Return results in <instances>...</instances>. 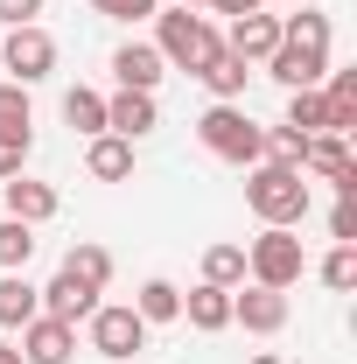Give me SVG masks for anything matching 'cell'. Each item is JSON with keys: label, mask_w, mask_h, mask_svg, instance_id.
<instances>
[{"label": "cell", "mask_w": 357, "mask_h": 364, "mask_svg": "<svg viewBox=\"0 0 357 364\" xmlns=\"http://www.w3.org/2000/svg\"><path fill=\"white\" fill-rule=\"evenodd\" d=\"M267 77L287 91H315L329 77V14L302 7V14H280V49L267 56Z\"/></svg>", "instance_id": "obj_1"}, {"label": "cell", "mask_w": 357, "mask_h": 364, "mask_svg": "<svg viewBox=\"0 0 357 364\" xmlns=\"http://www.w3.org/2000/svg\"><path fill=\"white\" fill-rule=\"evenodd\" d=\"M309 176H302V168H294V161H252V168H245V210H252V218H260V225H302V218H309Z\"/></svg>", "instance_id": "obj_2"}, {"label": "cell", "mask_w": 357, "mask_h": 364, "mask_svg": "<svg viewBox=\"0 0 357 364\" xmlns=\"http://www.w3.org/2000/svg\"><path fill=\"white\" fill-rule=\"evenodd\" d=\"M154 49H161L169 70H189V77H196V70L224 49V36L211 28V14H196V7H169V14H154Z\"/></svg>", "instance_id": "obj_3"}, {"label": "cell", "mask_w": 357, "mask_h": 364, "mask_svg": "<svg viewBox=\"0 0 357 364\" xmlns=\"http://www.w3.org/2000/svg\"><path fill=\"white\" fill-rule=\"evenodd\" d=\"M196 140L231 161V168H252V161H267V127H252L245 119V105H211L203 119H196Z\"/></svg>", "instance_id": "obj_4"}, {"label": "cell", "mask_w": 357, "mask_h": 364, "mask_svg": "<svg viewBox=\"0 0 357 364\" xmlns=\"http://www.w3.org/2000/svg\"><path fill=\"white\" fill-rule=\"evenodd\" d=\"M302 273H309V252H302V238L287 225H267L245 245V280H260V287H280V294H287Z\"/></svg>", "instance_id": "obj_5"}, {"label": "cell", "mask_w": 357, "mask_h": 364, "mask_svg": "<svg viewBox=\"0 0 357 364\" xmlns=\"http://www.w3.org/2000/svg\"><path fill=\"white\" fill-rule=\"evenodd\" d=\"M0 70H7V85H43L49 70H56V36H49L43 21L7 28V43H0Z\"/></svg>", "instance_id": "obj_6"}, {"label": "cell", "mask_w": 357, "mask_h": 364, "mask_svg": "<svg viewBox=\"0 0 357 364\" xmlns=\"http://www.w3.org/2000/svg\"><path fill=\"white\" fill-rule=\"evenodd\" d=\"M85 322H91V350H98V358L127 364L134 350H147V322H140L134 309H119V301H98Z\"/></svg>", "instance_id": "obj_7"}, {"label": "cell", "mask_w": 357, "mask_h": 364, "mask_svg": "<svg viewBox=\"0 0 357 364\" xmlns=\"http://www.w3.org/2000/svg\"><path fill=\"white\" fill-rule=\"evenodd\" d=\"M302 176H322V182H336V196H357L351 140H343V134H309V147H302Z\"/></svg>", "instance_id": "obj_8"}, {"label": "cell", "mask_w": 357, "mask_h": 364, "mask_svg": "<svg viewBox=\"0 0 357 364\" xmlns=\"http://www.w3.org/2000/svg\"><path fill=\"white\" fill-rule=\"evenodd\" d=\"M231 322H245L252 336H273V329H287V294L260 287V280H238L231 287Z\"/></svg>", "instance_id": "obj_9"}, {"label": "cell", "mask_w": 357, "mask_h": 364, "mask_svg": "<svg viewBox=\"0 0 357 364\" xmlns=\"http://www.w3.org/2000/svg\"><path fill=\"white\" fill-rule=\"evenodd\" d=\"M21 364H70L78 358V322H56V316H36L21 329Z\"/></svg>", "instance_id": "obj_10"}, {"label": "cell", "mask_w": 357, "mask_h": 364, "mask_svg": "<svg viewBox=\"0 0 357 364\" xmlns=\"http://www.w3.org/2000/svg\"><path fill=\"white\" fill-rule=\"evenodd\" d=\"M161 127V105H154V91H112L105 98V134L119 140H147Z\"/></svg>", "instance_id": "obj_11"}, {"label": "cell", "mask_w": 357, "mask_h": 364, "mask_svg": "<svg viewBox=\"0 0 357 364\" xmlns=\"http://www.w3.org/2000/svg\"><path fill=\"white\" fill-rule=\"evenodd\" d=\"M224 49H231V56H245V63H267L273 49H280V14H267V7L238 14V21H231V36H224Z\"/></svg>", "instance_id": "obj_12"}, {"label": "cell", "mask_w": 357, "mask_h": 364, "mask_svg": "<svg viewBox=\"0 0 357 364\" xmlns=\"http://www.w3.org/2000/svg\"><path fill=\"white\" fill-rule=\"evenodd\" d=\"M112 77H119V91H154L169 77V63H161L154 43H119L112 49Z\"/></svg>", "instance_id": "obj_13"}, {"label": "cell", "mask_w": 357, "mask_h": 364, "mask_svg": "<svg viewBox=\"0 0 357 364\" xmlns=\"http://www.w3.org/2000/svg\"><path fill=\"white\" fill-rule=\"evenodd\" d=\"M0 196H7V218H21V225H49L56 203H63V196H56L49 182H36V176H7Z\"/></svg>", "instance_id": "obj_14"}, {"label": "cell", "mask_w": 357, "mask_h": 364, "mask_svg": "<svg viewBox=\"0 0 357 364\" xmlns=\"http://www.w3.org/2000/svg\"><path fill=\"white\" fill-rule=\"evenodd\" d=\"M182 322H189V329H203V336L231 329V287H211V280H196V287L182 294Z\"/></svg>", "instance_id": "obj_15"}, {"label": "cell", "mask_w": 357, "mask_h": 364, "mask_svg": "<svg viewBox=\"0 0 357 364\" xmlns=\"http://www.w3.org/2000/svg\"><path fill=\"white\" fill-rule=\"evenodd\" d=\"M91 309H98V287H85V280H70V273L56 267V280L43 287V316H56V322H85Z\"/></svg>", "instance_id": "obj_16"}, {"label": "cell", "mask_w": 357, "mask_h": 364, "mask_svg": "<svg viewBox=\"0 0 357 364\" xmlns=\"http://www.w3.org/2000/svg\"><path fill=\"white\" fill-rule=\"evenodd\" d=\"M43 316V287L28 273H0V329H28Z\"/></svg>", "instance_id": "obj_17"}, {"label": "cell", "mask_w": 357, "mask_h": 364, "mask_svg": "<svg viewBox=\"0 0 357 364\" xmlns=\"http://www.w3.org/2000/svg\"><path fill=\"white\" fill-rule=\"evenodd\" d=\"M85 168H91V182H127V176H134V140H119V134H91Z\"/></svg>", "instance_id": "obj_18"}, {"label": "cell", "mask_w": 357, "mask_h": 364, "mask_svg": "<svg viewBox=\"0 0 357 364\" xmlns=\"http://www.w3.org/2000/svg\"><path fill=\"white\" fill-rule=\"evenodd\" d=\"M196 77H203V91H211L218 105H238V98H245V77H252V63H245V56H231V49H218Z\"/></svg>", "instance_id": "obj_19"}, {"label": "cell", "mask_w": 357, "mask_h": 364, "mask_svg": "<svg viewBox=\"0 0 357 364\" xmlns=\"http://www.w3.org/2000/svg\"><path fill=\"white\" fill-rule=\"evenodd\" d=\"M0 140H7V147H36V105H28V85H0Z\"/></svg>", "instance_id": "obj_20"}, {"label": "cell", "mask_w": 357, "mask_h": 364, "mask_svg": "<svg viewBox=\"0 0 357 364\" xmlns=\"http://www.w3.org/2000/svg\"><path fill=\"white\" fill-rule=\"evenodd\" d=\"M134 316L147 322V329H154V322H182V287H176V280H140Z\"/></svg>", "instance_id": "obj_21"}, {"label": "cell", "mask_w": 357, "mask_h": 364, "mask_svg": "<svg viewBox=\"0 0 357 364\" xmlns=\"http://www.w3.org/2000/svg\"><path fill=\"white\" fill-rule=\"evenodd\" d=\"M63 119H70V134H105V98H98V91L91 85H70L63 91Z\"/></svg>", "instance_id": "obj_22"}, {"label": "cell", "mask_w": 357, "mask_h": 364, "mask_svg": "<svg viewBox=\"0 0 357 364\" xmlns=\"http://www.w3.org/2000/svg\"><path fill=\"white\" fill-rule=\"evenodd\" d=\"M63 273L105 294V280H112V252H105V245H91V238H85V245H70V252H63Z\"/></svg>", "instance_id": "obj_23"}, {"label": "cell", "mask_w": 357, "mask_h": 364, "mask_svg": "<svg viewBox=\"0 0 357 364\" xmlns=\"http://www.w3.org/2000/svg\"><path fill=\"white\" fill-rule=\"evenodd\" d=\"M280 127H294V134H329V98H322V85L315 91H287V119Z\"/></svg>", "instance_id": "obj_24"}, {"label": "cell", "mask_w": 357, "mask_h": 364, "mask_svg": "<svg viewBox=\"0 0 357 364\" xmlns=\"http://www.w3.org/2000/svg\"><path fill=\"white\" fill-rule=\"evenodd\" d=\"M28 259H36V225L0 218V273H28Z\"/></svg>", "instance_id": "obj_25"}, {"label": "cell", "mask_w": 357, "mask_h": 364, "mask_svg": "<svg viewBox=\"0 0 357 364\" xmlns=\"http://www.w3.org/2000/svg\"><path fill=\"white\" fill-rule=\"evenodd\" d=\"M203 280L211 287H238L245 280V245H211L203 252Z\"/></svg>", "instance_id": "obj_26"}, {"label": "cell", "mask_w": 357, "mask_h": 364, "mask_svg": "<svg viewBox=\"0 0 357 364\" xmlns=\"http://www.w3.org/2000/svg\"><path fill=\"white\" fill-rule=\"evenodd\" d=\"M322 287H329V294H351V287H357V245H329V259H322Z\"/></svg>", "instance_id": "obj_27"}, {"label": "cell", "mask_w": 357, "mask_h": 364, "mask_svg": "<svg viewBox=\"0 0 357 364\" xmlns=\"http://www.w3.org/2000/svg\"><path fill=\"white\" fill-rule=\"evenodd\" d=\"M91 14H105V21H154L161 0H91Z\"/></svg>", "instance_id": "obj_28"}, {"label": "cell", "mask_w": 357, "mask_h": 364, "mask_svg": "<svg viewBox=\"0 0 357 364\" xmlns=\"http://www.w3.org/2000/svg\"><path fill=\"white\" fill-rule=\"evenodd\" d=\"M329 238H336V245H357V196H336V210H329Z\"/></svg>", "instance_id": "obj_29"}, {"label": "cell", "mask_w": 357, "mask_h": 364, "mask_svg": "<svg viewBox=\"0 0 357 364\" xmlns=\"http://www.w3.org/2000/svg\"><path fill=\"white\" fill-rule=\"evenodd\" d=\"M36 14H43V0H0V21H7V28H28Z\"/></svg>", "instance_id": "obj_30"}, {"label": "cell", "mask_w": 357, "mask_h": 364, "mask_svg": "<svg viewBox=\"0 0 357 364\" xmlns=\"http://www.w3.org/2000/svg\"><path fill=\"white\" fill-rule=\"evenodd\" d=\"M21 161H28V147H7V140H0V182L21 176Z\"/></svg>", "instance_id": "obj_31"}, {"label": "cell", "mask_w": 357, "mask_h": 364, "mask_svg": "<svg viewBox=\"0 0 357 364\" xmlns=\"http://www.w3.org/2000/svg\"><path fill=\"white\" fill-rule=\"evenodd\" d=\"M211 7H218V14H231V21H238V14H252V7H267V0H211Z\"/></svg>", "instance_id": "obj_32"}, {"label": "cell", "mask_w": 357, "mask_h": 364, "mask_svg": "<svg viewBox=\"0 0 357 364\" xmlns=\"http://www.w3.org/2000/svg\"><path fill=\"white\" fill-rule=\"evenodd\" d=\"M0 364H21V350H14V343H0Z\"/></svg>", "instance_id": "obj_33"}, {"label": "cell", "mask_w": 357, "mask_h": 364, "mask_svg": "<svg viewBox=\"0 0 357 364\" xmlns=\"http://www.w3.org/2000/svg\"><path fill=\"white\" fill-rule=\"evenodd\" d=\"M252 364H280V358H273V350H260V358H252Z\"/></svg>", "instance_id": "obj_34"}, {"label": "cell", "mask_w": 357, "mask_h": 364, "mask_svg": "<svg viewBox=\"0 0 357 364\" xmlns=\"http://www.w3.org/2000/svg\"><path fill=\"white\" fill-rule=\"evenodd\" d=\"M182 7H211V0H182Z\"/></svg>", "instance_id": "obj_35"}, {"label": "cell", "mask_w": 357, "mask_h": 364, "mask_svg": "<svg viewBox=\"0 0 357 364\" xmlns=\"http://www.w3.org/2000/svg\"><path fill=\"white\" fill-rule=\"evenodd\" d=\"M267 7H273V0H267Z\"/></svg>", "instance_id": "obj_36"}]
</instances>
